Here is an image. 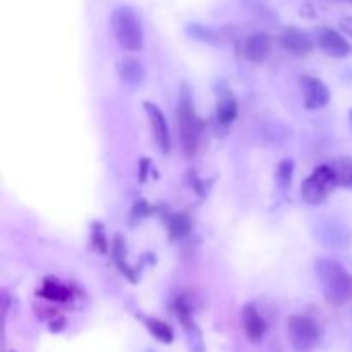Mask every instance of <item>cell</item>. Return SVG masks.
I'll return each instance as SVG.
<instances>
[{"mask_svg":"<svg viewBox=\"0 0 352 352\" xmlns=\"http://www.w3.org/2000/svg\"><path fill=\"white\" fill-rule=\"evenodd\" d=\"M315 274L323 296L336 306L352 301V274L333 258H320L315 263Z\"/></svg>","mask_w":352,"mask_h":352,"instance_id":"6da1fadb","label":"cell"},{"mask_svg":"<svg viewBox=\"0 0 352 352\" xmlns=\"http://www.w3.org/2000/svg\"><path fill=\"white\" fill-rule=\"evenodd\" d=\"M113 38L117 43L129 52H140L143 48V26L140 17L131 7H119L110 17Z\"/></svg>","mask_w":352,"mask_h":352,"instance_id":"7a4b0ae2","label":"cell"},{"mask_svg":"<svg viewBox=\"0 0 352 352\" xmlns=\"http://www.w3.org/2000/svg\"><path fill=\"white\" fill-rule=\"evenodd\" d=\"M177 124L179 133H181V143L184 146V153L188 157L196 153L201 138V122L195 112V103H192L191 95H189L186 85L182 86L181 98L177 105Z\"/></svg>","mask_w":352,"mask_h":352,"instance_id":"3957f363","label":"cell"},{"mask_svg":"<svg viewBox=\"0 0 352 352\" xmlns=\"http://www.w3.org/2000/svg\"><path fill=\"white\" fill-rule=\"evenodd\" d=\"M323 330L315 318L308 315H292L287 320V339L296 352H311L320 346Z\"/></svg>","mask_w":352,"mask_h":352,"instance_id":"277c9868","label":"cell"},{"mask_svg":"<svg viewBox=\"0 0 352 352\" xmlns=\"http://www.w3.org/2000/svg\"><path fill=\"white\" fill-rule=\"evenodd\" d=\"M337 188L336 174L330 165H320L301 184V198L308 205H320Z\"/></svg>","mask_w":352,"mask_h":352,"instance_id":"5b68a950","label":"cell"},{"mask_svg":"<svg viewBox=\"0 0 352 352\" xmlns=\"http://www.w3.org/2000/svg\"><path fill=\"white\" fill-rule=\"evenodd\" d=\"M299 88L302 93V102L308 110H320L330 102V89L322 79L315 76H301Z\"/></svg>","mask_w":352,"mask_h":352,"instance_id":"8992f818","label":"cell"},{"mask_svg":"<svg viewBox=\"0 0 352 352\" xmlns=\"http://www.w3.org/2000/svg\"><path fill=\"white\" fill-rule=\"evenodd\" d=\"M144 110H146L150 127L153 131L155 143L158 144L162 153H168L170 151V131H168V124L164 112L155 103L150 102H144Z\"/></svg>","mask_w":352,"mask_h":352,"instance_id":"52a82bcc","label":"cell"},{"mask_svg":"<svg viewBox=\"0 0 352 352\" xmlns=\"http://www.w3.org/2000/svg\"><path fill=\"white\" fill-rule=\"evenodd\" d=\"M316 41H318V47L322 48L329 57L344 58L347 57V55H351L352 52L349 41H347L339 31L332 30V28H323V30H320Z\"/></svg>","mask_w":352,"mask_h":352,"instance_id":"ba28073f","label":"cell"},{"mask_svg":"<svg viewBox=\"0 0 352 352\" xmlns=\"http://www.w3.org/2000/svg\"><path fill=\"white\" fill-rule=\"evenodd\" d=\"M280 43L289 54L296 55V57H306V55L311 54L313 47H315L309 34L298 30V28H287V30L282 31Z\"/></svg>","mask_w":352,"mask_h":352,"instance_id":"9c48e42d","label":"cell"},{"mask_svg":"<svg viewBox=\"0 0 352 352\" xmlns=\"http://www.w3.org/2000/svg\"><path fill=\"white\" fill-rule=\"evenodd\" d=\"M272 52V38L267 33H253L244 40L243 55L253 64H261Z\"/></svg>","mask_w":352,"mask_h":352,"instance_id":"30bf717a","label":"cell"},{"mask_svg":"<svg viewBox=\"0 0 352 352\" xmlns=\"http://www.w3.org/2000/svg\"><path fill=\"white\" fill-rule=\"evenodd\" d=\"M241 322H243L244 336L251 340V342H261L267 333V322L254 305H244L243 315H241Z\"/></svg>","mask_w":352,"mask_h":352,"instance_id":"8fae6325","label":"cell"},{"mask_svg":"<svg viewBox=\"0 0 352 352\" xmlns=\"http://www.w3.org/2000/svg\"><path fill=\"white\" fill-rule=\"evenodd\" d=\"M175 315H177L179 322L182 323L189 340H191V349L195 352H203L201 333H199L198 327H196L195 320H192L191 308H189L188 302H186L184 299H177V301H175Z\"/></svg>","mask_w":352,"mask_h":352,"instance_id":"7c38bea8","label":"cell"},{"mask_svg":"<svg viewBox=\"0 0 352 352\" xmlns=\"http://www.w3.org/2000/svg\"><path fill=\"white\" fill-rule=\"evenodd\" d=\"M119 79L127 86H140L144 81V69L141 62L134 57H122L117 62Z\"/></svg>","mask_w":352,"mask_h":352,"instance_id":"4fadbf2b","label":"cell"},{"mask_svg":"<svg viewBox=\"0 0 352 352\" xmlns=\"http://www.w3.org/2000/svg\"><path fill=\"white\" fill-rule=\"evenodd\" d=\"M38 294L52 302H65L71 299V291H69V287H65L62 282L55 280V278H45L43 285H41V289L38 291Z\"/></svg>","mask_w":352,"mask_h":352,"instance_id":"5bb4252c","label":"cell"},{"mask_svg":"<svg viewBox=\"0 0 352 352\" xmlns=\"http://www.w3.org/2000/svg\"><path fill=\"white\" fill-rule=\"evenodd\" d=\"M141 322H143V325L146 327L148 332H150L158 342H164V344L174 342V330H172V327L168 325V323L162 322V320H157V318H144V316H141Z\"/></svg>","mask_w":352,"mask_h":352,"instance_id":"9a60e30c","label":"cell"},{"mask_svg":"<svg viewBox=\"0 0 352 352\" xmlns=\"http://www.w3.org/2000/svg\"><path fill=\"white\" fill-rule=\"evenodd\" d=\"M330 167L333 168V174H336L337 186L352 189V157L336 158Z\"/></svg>","mask_w":352,"mask_h":352,"instance_id":"2e32d148","label":"cell"},{"mask_svg":"<svg viewBox=\"0 0 352 352\" xmlns=\"http://www.w3.org/2000/svg\"><path fill=\"white\" fill-rule=\"evenodd\" d=\"M237 110L239 109H237L236 98H232L230 95L222 96L217 103V120L222 126H229L237 119Z\"/></svg>","mask_w":352,"mask_h":352,"instance_id":"e0dca14e","label":"cell"},{"mask_svg":"<svg viewBox=\"0 0 352 352\" xmlns=\"http://www.w3.org/2000/svg\"><path fill=\"white\" fill-rule=\"evenodd\" d=\"M191 229V223H189V219L182 213H175L168 219V232H170L172 239H181Z\"/></svg>","mask_w":352,"mask_h":352,"instance_id":"ac0fdd59","label":"cell"},{"mask_svg":"<svg viewBox=\"0 0 352 352\" xmlns=\"http://www.w3.org/2000/svg\"><path fill=\"white\" fill-rule=\"evenodd\" d=\"M292 170H294V165H292L291 160H284L278 165V179H280V182L284 186L291 184Z\"/></svg>","mask_w":352,"mask_h":352,"instance_id":"d6986e66","label":"cell"},{"mask_svg":"<svg viewBox=\"0 0 352 352\" xmlns=\"http://www.w3.org/2000/svg\"><path fill=\"white\" fill-rule=\"evenodd\" d=\"M95 246H98V250L102 251V253H105L107 251V239H105V236H103V232L102 230H95Z\"/></svg>","mask_w":352,"mask_h":352,"instance_id":"ffe728a7","label":"cell"},{"mask_svg":"<svg viewBox=\"0 0 352 352\" xmlns=\"http://www.w3.org/2000/svg\"><path fill=\"white\" fill-rule=\"evenodd\" d=\"M340 28H342V31L347 34V36L352 38V16L344 17V19L340 21Z\"/></svg>","mask_w":352,"mask_h":352,"instance_id":"44dd1931","label":"cell"},{"mask_svg":"<svg viewBox=\"0 0 352 352\" xmlns=\"http://www.w3.org/2000/svg\"><path fill=\"white\" fill-rule=\"evenodd\" d=\"M349 120H351V126H352V110L349 112Z\"/></svg>","mask_w":352,"mask_h":352,"instance_id":"7402d4cb","label":"cell"},{"mask_svg":"<svg viewBox=\"0 0 352 352\" xmlns=\"http://www.w3.org/2000/svg\"><path fill=\"white\" fill-rule=\"evenodd\" d=\"M347 2H352V0H347Z\"/></svg>","mask_w":352,"mask_h":352,"instance_id":"603a6c76","label":"cell"},{"mask_svg":"<svg viewBox=\"0 0 352 352\" xmlns=\"http://www.w3.org/2000/svg\"><path fill=\"white\" fill-rule=\"evenodd\" d=\"M146 352H153V351H146Z\"/></svg>","mask_w":352,"mask_h":352,"instance_id":"cb8c5ba5","label":"cell"}]
</instances>
